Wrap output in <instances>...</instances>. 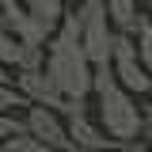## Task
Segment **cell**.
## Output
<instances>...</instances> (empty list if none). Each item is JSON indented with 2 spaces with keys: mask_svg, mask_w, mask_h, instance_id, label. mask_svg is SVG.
Listing matches in <instances>:
<instances>
[{
  "mask_svg": "<svg viewBox=\"0 0 152 152\" xmlns=\"http://www.w3.org/2000/svg\"><path fill=\"white\" fill-rule=\"evenodd\" d=\"M95 99H99V126L110 133L114 141H141L145 133V107H137V95L129 88H122L118 80L95 88Z\"/></svg>",
  "mask_w": 152,
  "mask_h": 152,
  "instance_id": "6da1fadb",
  "label": "cell"
},
{
  "mask_svg": "<svg viewBox=\"0 0 152 152\" xmlns=\"http://www.w3.org/2000/svg\"><path fill=\"white\" fill-rule=\"evenodd\" d=\"M110 69H114V80H118L122 88H129L133 95H148L152 91V72L145 69V61H141V53H137L133 31H118V34H114Z\"/></svg>",
  "mask_w": 152,
  "mask_h": 152,
  "instance_id": "7a4b0ae2",
  "label": "cell"
},
{
  "mask_svg": "<svg viewBox=\"0 0 152 152\" xmlns=\"http://www.w3.org/2000/svg\"><path fill=\"white\" fill-rule=\"evenodd\" d=\"M23 118H27V129L34 133L46 148H76L72 137H69V122H65V114L57 110V107L31 103V107L23 110Z\"/></svg>",
  "mask_w": 152,
  "mask_h": 152,
  "instance_id": "3957f363",
  "label": "cell"
},
{
  "mask_svg": "<svg viewBox=\"0 0 152 152\" xmlns=\"http://www.w3.org/2000/svg\"><path fill=\"white\" fill-rule=\"evenodd\" d=\"M15 88L31 103H46V107H57V110H65V103H69V95L53 84V76L46 69H15Z\"/></svg>",
  "mask_w": 152,
  "mask_h": 152,
  "instance_id": "277c9868",
  "label": "cell"
},
{
  "mask_svg": "<svg viewBox=\"0 0 152 152\" xmlns=\"http://www.w3.org/2000/svg\"><path fill=\"white\" fill-rule=\"evenodd\" d=\"M23 8H27L50 34H53L57 27H61V19H65V0H23Z\"/></svg>",
  "mask_w": 152,
  "mask_h": 152,
  "instance_id": "5b68a950",
  "label": "cell"
},
{
  "mask_svg": "<svg viewBox=\"0 0 152 152\" xmlns=\"http://www.w3.org/2000/svg\"><path fill=\"white\" fill-rule=\"evenodd\" d=\"M141 0H107V12H110V23L118 31H133V23L141 15V8H137Z\"/></svg>",
  "mask_w": 152,
  "mask_h": 152,
  "instance_id": "8992f818",
  "label": "cell"
},
{
  "mask_svg": "<svg viewBox=\"0 0 152 152\" xmlns=\"http://www.w3.org/2000/svg\"><path fill=\"white\" fill-rule=\"evenodd\" d=\"M133 38H137V53H141V61H145V69L152 72V15H137V23H133Z\"/></svg>",
  "mask_w": 152,
  "mask_h": 152,
  "instance_id": "52a82bcc",
  "label": "cell"
},
{
  "mask_svg": "<svg viewBox=\"0 0 152 152\" xmlns=\"http://www.w3.org/2000/svg\"><path fill=\"white\" fill-rule=\"evenodd\" d=\"M0 152H50V148H46L31 129H19V133H12L8 141H0Z\"/></svg>",
  "mask_w": 152,
  "mask_h": 152,
  "instance_id": "ba28073f",
  "label": "cell"
},
{
  "mask_svg": "<svg viewBox=\"0 0 152 152\" xmlns=\"http://www.w3.org/2000/svg\"><path fill=\"white\" fill-rule=\"evenodd\" d=\"M27 107H31V99L19 91L15 84H4V80H0V110H8V114H23Z\"/></svg>",
  "mask_w": 152,
  "mask_h": 152,
  "instance_id": "9c48e42d",
  "label": "cell"
},
{
  "mask_svg": "<svg viewBox=\"0 0 152 152\" xmlns=\"http://www.w3.org/2000/svg\"><path fill=\"white\" fill-rule=\"evenodd\" d=\"M19 129H27V118L23 114H8V110H0V141H8L12 133Z\"/></svg>",
  "mask_w": 152,
  "mask_h": 152,
  "instance_id": "30bf717a",
  "label": "cell"
},
{
  "mask_svg": "<svg viewBox=\"0 0 152 152\" xmlns=\"http://www.w3.org/2000/svg\"><path fill=\"white\" fill-rule=\"evenodd\" d=\"M103 152H148V141H114L110 148Z\"/></svg>",
  "mask_w": 152,
  "mask_h": 152,
  "instance_id": "8fae6325",
  "label": "cell"
},
{
  "mask_svg": "<svg viewBox=\"0 0 152 152\" xmlns=\"http://www.w3.org/2000/svg\"><path fill=\"white\" fill-rule=\"evenodd\" d=\"M145 141H148V152H152V103L145 107V133H141Z\"/></svg>",
  "mask_w": 152,
  "mask_h": 152,
  "instance_id": "7c38bea8",
  "label": "cell"
},
{
  "mask_svg": "<svg viewBox=\"0 0 152 152\" xmlns=\"http://www.w3.org/2000/svg\"><path fill=\"white\" fill-rule=\"evenodd\" d=\"M0 80H4V84H15V69L4 65V61H0Z\"/></svg>",
  "mask_w": 152,
  "mask_h": 152,
  "instance_id": "4fadbf2b",
  "label": "cell"
},
{
  "mask_svg": "<svg viewBox=\"0 0 152 152\" xmlns=\"http://www.w3.org/2000/svg\"><path fill=\"white\" fill-rule=\"evenodd\" d=\"M141 8H145V15H152V0H141Z\"/></svg>",
  "mask_w": 152,
  "mask_h": 152,
  "instance_id": "5bb4252c",
  "label": "cell"
},
{
  "mask_svg": "<svg viewBox=\"0 0 152 152\" xmlns=\"http://www.w3.org/2000/svg\"><path fill=\"white\" fill-rule=\"evenodd\" d=\"M50 152H80V148H50Z\"/></svg>",
  "mask_w": 152,
  "mask_h": 152,
  "instance_id": "9a60e30c",
  "label": "cell"
},
{
  "mask_svg": "<svg viewBox=\"0 0 152 152\" xmlns=\"http://www.w3.org/2000/svg\"><path fill=\"white\" fill-rule=\"evenodd\" d=\"M69 4H80V0H69Z\"/></svg>",
  "mask_w": 152,
  "mask_h": 152,
  "instance_id": "2e32d148",
  "label": "cell"
}]
</instances>
